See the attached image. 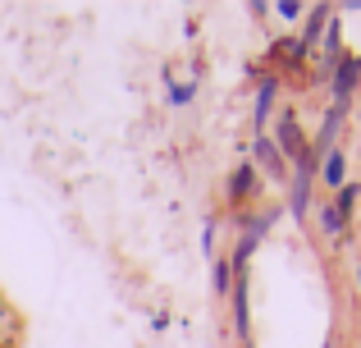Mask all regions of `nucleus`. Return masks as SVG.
<instances>
[{"label": "nucleus", "mask_w": 361, "mask_h": 348, "mask_svg": "<svg viewBox=\"0 0 361 348\" xmlns=\"http://www.w3.org/2000/svg\"><path fill=\"white\" fill-rule=\"evenodd\" d=\"M274 220H279V206H265V211H256V215H243V239L247 243H261V234L270 229Z\"/></svg>", "instance_id": "nucleus-8"}, {"label": "nucleus", "mask_w": 361, "mask_h": 348, "mask_svg": "<svg viewBox=\"0 0 361 348\" xmlns=\"http://www.w3.org/2000/svg\"><path fill=\"white\" fill-rule=\"evenodd\" d=\"M270 143L279 147V156H283L288 165H298L302 156H307V133L298 128V115H293L288 106H283L279 119H274V138H270Z\"/></svg>", "instance_id": "nucleus-2"}, {"label": "nucleus", "mask_w": 361, "mask_h": 348, "mask_svg": "<svg viewBox=\"0 0 361 348\" xmlns=\"http://www.w3.org/2000/svg\"><path fill=\"white\" fill-rule=\"evenodd\" d=\"M320 179H325L329 188H343V184H348V156L338 152V147L325 156V161H320Z\"/></svg>", "instance_id": "nucleus-9"}, {"label": "nucleus", "mask_w": 361, "mask_h": 348, "mask_svg": "<svg viewBox=\"0 0 361 348\" xmlns=\"http://www.w3.org/2000/svg\"><path fill=\"white\" fill-rule=\"evenodd\" d=\"M274 101H279V73H265V78L256 83V133H261V128L270 124Z\"/></svg>", "instance_id": "nucleus-6"}, {"label": "nucleus", "mask_w": 361, "mask_h": 348, "mask_svg": "<svg viewBox=\"0 0 361 348\" xmlns=\"http://www.w3.org/2000/svg\"><path fill=\"white\" fill-rule=\"evenodd\" d=\"M252 165H256V174H265L270 184H288V174H293V165L279 156V147L270 143V133L252 138Z\"/></svg>", "instance_id": "nucleus-3"}, {"label": "nucleus", "mask_w": 361, "mask_h": 348, "mask_svg": "<svg viewBox=\"0 0 361 348\" xmlns=\"http://www.w3.org/2000/svg\"><path fill=\"white\" fill-rule=\"evenodd\" d=\"M316 179H320V165L311 161V152L302 156L298 165H293V174H288V215L293 220H307L311 215V188H316Z\"/></svg>", "instance_id": "nucleus-1"}, {"label": "nucleus", "mask_w": 361, "mask_h": 348, "mask_svg": "<svg viewBox=\"0 0 361 348\" xmlns=\"http://www.w3.org/2000/svg\"><path fill=\"white\" fill-rule=\"evenodd\" d=\"M329 18H334V9H329V5H311V9H307V23H302V37H298L307 51L320 42V32L329 28Z\"/></svg>", "instance_id": "nucleus-7"}, {"label": "nucleus", "mask_w": 361, "mask_h": 348, "mask_svg": "<svg viewBox=\"0 0 361 348\" xmlns=\"http://www.w3.org/2000/svg\"><path fill=\"white\" fill-rule=\"evenodd\" d=\"M211 248H215V220H206V229H202V252L211 257Z\"/></svg>", "instance_id": "nucleus-15"}, {"label": "nucleus", "mask_w": 361, "mask_h": 348, "mask_svg": "<svg viewBox=\"0 0 361 348\" xmlns=\"http://www.w3.org/2000/svg\"><path fill=\"white\" fill-rule=\"evenodd\" d=\"M274 14H279V18H302V5H298V0H279Z\"/></svg>", "instance_id": "nucleus-14"}, {"label": "nucleus", "mask_w": 361, "mask_h": 348, "mask_svg": "<svg viewBox=\"0 0 361 348\" xmlns=\"http://www.w3.org/2000/svg\"><path fill=\"white\" fill-rule=\"evenodd\" d=\"M357 197H361V188H357V184H343V188H338V197H334V211L343 215V220L357 211Z\"/></svg>", "instance_id": "nucleus-12"}, {"label": "nucleus", "mask_w": 361, "mask_h": 348, "mask_svg": "<svg viewBox=\"0 0 361 348\" xmlns=\"http://www.w3.org/2000/svg\"><path fill=\"white\" fill-rule=\"evenodd\" d=\"M229 289H233V266H229V257H220L215 261V294L229 298Z\"/></svg>", "instance_id": "nucleus-13"}, {"label": "nucleus", "mask_w": 361, "mask_h": 348, "mask_svg": "<svg viewBox=\"0 0 361 348\" xmlns=\"http://www.w3.org/2000/svg\"><path fill=\"white\" fill-rule=\"evenodd\" d=\"M357 294H361V270H357Z\"/></svg>", "instance_id": "nucleus-16"}, {"label": "nucleus", "mask_w": 361, "mask_h": 348, "mask_svg": "<svg viewBox=\"0 0 361 348\" xmlns=\"http://www.w3.org/2000/svg\"><path fill=\"white\" fill-rule=\"evenodd\" d=\"M256 188H261V174H256V165H252V161H243L238 170L229 174L224 193H229V202H233V206H243L247 197H256Z\"/></svg>", "instance_id": "nucleus-5"}, {"label": "nucleus", "mask_w": 361, "mask_h": 348, "mask_svg": "<svg viewBox=\"0 0 361 348\" xmlns=\"http://www.w3.org/2000/svg\"><path fill=\"white\" fill-rule=\"evenodd\" d=\"M325 348H334V340H325Z\"/></svg>", "instance_id": "nucleus-17"}, {"label": "nucleus", "mask_w": 361, "mask_h": 348, "mask_svg": "<svg viewBox=\"0 0 361 348\" xmlns=\"http://www.w3.org/2000/svg\"><path fill=\"white\" fill-rule=\"evenodd\" d=\"M165 83H169V92H165L169 106H188V101H192L197 83H174V69H165Z\"/></svg>", "instance_id": "nucleus-10"}, {"label": "nucleus", "mask_w": 361, "mask_h": 348, "mask_svg": "<svg viewBox=\"0 0 361 348\" xmlns=\"http://www.w3.org/2000/svg\"><path fill=\"white\" fill-rule=\"evenodd\" d=\"M357 83H361V55H343L338 69H334V78H329V101H334V106H348L353 92H357Z\"/></svg>", "instance_id": "nucleus-4"}, {"label": "nucleus", "mask_w": 361, "mask_h": 348, "mask_svg": "<svg viewBox=\"0 0 361 348\" xmlns=\"http://www.w3.org/2000/svg\"><path fill=\"white\" fill-rule=\"evenodd\" d=\"M316 206H320V211H316V215H320V229H325V234H334V239H338L348 220H343V215L334 211V202H316Z\"/></svg>", "instance_id": "nucleus-11"}]
</instances>
